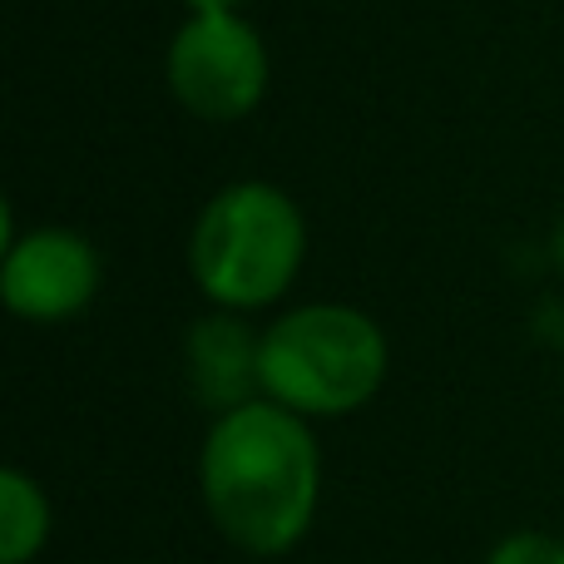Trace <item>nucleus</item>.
Instances as JSON below:
<instances>
[{
    "label": "nucleus",
    "instance_id": "423d86ee",
    "mask_svg": "<svg viewBox=\"0 0 564 564\" xmlns=\"http://www.w3.org/2000/svg\"><path fill=\"white\" fill-rule=\"evenodd\" d=\"M184 371L208 411H238L263 397V332L238 312H208L184 337Z\"/></svg>",
    "mask_w": 564,
    "mask_h": 564
},
{
    "label": "nucleus",
    "instance_id": "7ed1b4c3",
    "mask_svg": "<svg viewBox=\"0 0 564 564\" xmlns=\"http://www.w3.org/2000/svg\"><path fill=\"white\" fill-rule=\"evenodd\" d=\"M387 332L347 302H307L263 332V397L297 416H351L387 381Z\"/></svg>",
    "mask_w": 564,
    "mask_h": 564
},
{
    "label": "nucleus",
    "instance_id": "f257e3e1",
    "mask_svg": "<svg viewBox=\"0 0 564 564\" xmlns=\"http://www.w3.org/2000/svg\"><path fill=\"white\" fill-rule=\"evenodd\" d=\"M198 486L218 535L248 555H288L312 530L322 451L307 416L258 397L208 426Z\"/></svg>",
    "mask_w": 564,
    "mask_h": 564
},
{
    "label": "nucleus",
    "instance_id": "9d476101",
    "mask_svg": "<svg viewBox=\"0 0 564 564\" xmlns=\"http://www.w3.org/2000/svg\"><path fill=\"white\" fill-rule=\"evenodd\" d=\"M555 263H560V273H564V214H560V224H555Z\"/></svg>",
    "mask_w": 564,
    "mask_h": 564
},
{
    "label": "nucleus",
    "instance_id": "f03ea898",
    "mask_svg": "<svg viewBox=\"0 0 564 564\" xmlns=\"http://www.w3.org/2000/svg\"><path fill=\"white\" fill-rule=\"evenodd\" d=\"M302 258V208L263 178L218 188L188 234V273L218 312H258L278 302L297 278Z\"/></svg>",
    "mask_w": 564,
    "mask_h": 564
},
{
    "label": "nucleus",
    "instance_id": "20e7f679",
    "mask_svg": "<svg viewBox=\"0 0 564 564\" xmlns=\"http://www.w3.org/2000/svg\"><path fill=\"white\" fill-rule=\"evenodd\" d=\"M169 89L208 124L248 119L268 95L273 59L243 15H188L169 40Z\"/></svg>",
    "mask_w": 564,
    "mask_h": 564
},
{
    "label": "nucleus",
    "instance_id": "0eeeda50",
    "mask_svg": "<svg viewBox=\"0 0 564 564\" xmlns=\"http://www.w3.org/2000/svg\"><path fill=\"white\" fill-rule=\"evenodd\" d=\"M50 540V500L25 470H0V564H30Z\"/></svg>",
    "mask_w": 564,
    "mask_h": 564
},
{
    "label": "nucleus",
    "instance_id": "1a4fd4ad",
    "mask_svg": "<svg viewBox=\"0 0 564 564\" xmlns=\"http://www.w3.org/2000/svg\"><path fill=\"white\" fill-rule=\"evenodd\" d=\"M188 15H238L243 0H184Z\"/></svg>",
    "mask_w": 564,
    "mask_h": 564
},
{
    "label": "nucleus",
    "instance_id": "6e6552de",
    "mask_svg": "<svg viewBox=\"0 0 564 564\" xmlns=\"http://www.w3.org/2000/svg\"><path fill=\"white\" fill-rule=\"evenodd\" d=\"M486 564H564V540L545 535V530H516L490 550Z\"/></svg>",
    "mask_w": 564,
    "mask_h": 564
},
{
    "label": "nucleus",
    "instance_id": "39448f33",
    "mask_svg": "<svg viewBox=\"0 0 564 564\" xmlns=\"http://www.w3.org/2000/svg\"><path fill=\"white\" fill-rule=\"evenodd\" d=\"M105 263L75 228H30L0 258V297L25 322H65L95 302Z\"/></svg>",
    "mask_w": 564,
    "mask_h": 564
}]
</instances>
